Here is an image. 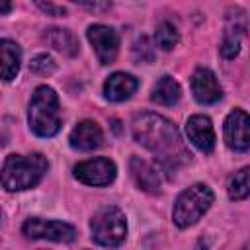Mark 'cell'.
Listing matches in <instances>:
<instances>
[{"mask_svg": "<svg viewBox=\"0 0 250 250\" xmlns=\"http://www.w3.org/2000/svg\"><path fill=\"white\" fill-rule=\"evenodd\" d=\"M117 168L109 158L98 156L74 166V178L86 186H109L115 180Z\"/></svg>", "mask_w": 250, "mask_h": 250, "instance_id": "obj_7", "label": "cell"}, {"mask_svg": "<svg viewBox=\"0 0 250 250\" xmlns=\"http://www.w3.org/2000/svg\"><path fill=\"white\" fill-rule=\"evenodd\" d=\"M215 195L211 191L209 186L205 184H193L189 188H186L174 203V211H172V221L176 227L180 229H188L191 225H195L211 207Z\"/></svg>", "mask_w": 250, "mask_h": 250, "instance_id": "obj_4", "label": "cell"}, {"mask_svg": "<svg viewBox=\"0 0 250 250\" xmlns=\"http://www.w3.org/2000/svg\"><path fill=\"white\" fill-rule=\"evenodd\" d=\"M186 135L201 152H211L215 148V129L207 115H191L186 123Z\"/></svg>", "mask_w": 250, "mask_h": 250, "instance_id": "obj_11", "label": "cell"}, {"mask_svg": "<svg viewBox=\"0 0 250 250\" xmlns=\"http://www.w3.org/2000/svg\"><path fill=\"white\" fill-rule=\"evenodd\" d=\"M88 41L102 64H111L119 53V35L113 27L94 23L88 27Z\"/></svg>", "mask_w": 250, "mask_h": 250, "instance_id": "obj_8", "label": "cell"}, {"mask_svg": "<svg viewBox=\"0 0 250 250\" xmlns=\"http://www.w3.org/2000/svg\"><path fill=\"white\" fill-rule=\"evenodd\" d=\"M191 94H193L195 102H199L203 105H209V104H215V102L221 100L223 88H221L215 72L201 66L191 76Z\"/></svg>", "mask_w": 250, "mask_h": 250, "instance_id": "obj_10", "label": "cell"}, {"mask_svg": "<svg viewBox=\"0 0 250 250\" xmlns=\"http://www.w3.org/2000/svg\"><path fill=\"white\" fill-rule=\"evenodd\" d=\"M29 129L37 137H55L61 129V111H59V96L51 86H37L29 109H27Z\"/></svg>", "mask_w": 250, "mask_h": 250, "instance_id": "obj_3", "label": "cell"}, {"mask_svg": "<svg viewBox=\"0 0 250 250\" xmlns=\"http://www.w3.org/2000/svg\"><path fill=\"white\" fill-rule=\"evenodd\" d=\"M21 62L20 45L12 39H0V78L10 82L18 76Z\"/></svg>", "mask_w": 250, "mask_h": 250, "instance_id": "obj_14", "label": "cell"}, {"mask_svg": "<svg viewBox=\"0 0 250 250\" xmlns=\"http://www.w3.org/2000/svg\"><path fill=\"white\" fill-rule=\"evenodd\" d=\"M90 232H92V240L96 244L105 246V248H115L127 236L125 215L121 213V209H117L113 205L100 207L90 221Z\"/></svg>", "mask_w": 250, "mask_h": 250, "instance_id": "obj_5", "label": "cell"}, {"mask_svg": "<svg viewBox=\"0 0 250 250\" xmlns=\"http://www.w3.org/2000/svg\"><path fill=\"white\" fill-rule=\"evenodd\" d=\"M49 168V162L43 154H10L0 170V182L8 191H23L33 186H37L45 172Z\"/></svg>", "mask_w": 250, "mask_h": 250, "instance_id": "obj_2", "label": "cell"}, {"mask_svg": "<svg viewBox=\"0 0 250 250\" xmlns=\"http://www.w3.org/2000/svg\"><path fill=\"white\" fill-rule=\"evenodd\" d=\"M133 137L148 148L164 172H174L189 162V150L184 145L172 121L158 113H143L133 119Z\"/></svg>", "mask_w": 250, "mask_h": 250, "instance_id": "obj_1", "label": "cell"}, {"mask_svg": "<svg viewBox=\"0 0 250 250\" xmlns=\"http://www.w3.org/2000/svg\"><path fill=\"white\" fill-rule=\"evenodd\" d=\"M131 174L137 182V186L148 193H158L160 191V174L154 166H150L146 160L133 156L131 158Z\"/></svg>", "mask_w": 250, "mask_h": 250, "instance_id": "obj_15", "label": "cell"}, {"mask_svg": "<svg viewBox=\"0 0 250 250\" xmlns=\"http://www.w3.org/2000/svg\"><path fill=\"white\" fill-rule=\"evenodd\" d=\"M238 18H234V23H230L227 29H225V35H223V41H221V53L225 59H234L240 51V39L244 35V29H246V23L244 20L240 23H236Z\"/></svg>", "mask_w": 250, "mask_h": 250, "instance_id": "obj_17", "label": "cell"}, {"mask_svg": "<svg viewBox=\"0 0 250 250\" xmlns=\"http://www.w3.org/2000/svg\"><path fill=\"white\" fill-rule=\"evenodd\" d=\"M139 88V80L129 72H113L104 84V96L109 102H125Z\"/></svg>", "mask_w": 250, "mask_h": 250, "instance_id": "obj_13", "label": "cell"}, {"mask_svg": "<svg viewBox=\"0 0 250 250\" xmlns=\"http://www.w3.org/2000/svg\"><path fill=\"white\" fill-rule=\"evenodd\" d=\"M70 146L76 148V150H82V152H88V150H94L102 145L104 141V133L100 129V125L92 119H84L80 121L72 133H70Z\"/></svg>", "mask_w": 250, "mask_h": 250, "instance_id": "obj_12", "label": "cell"}, {"mask_svg": "<svg viewBox=\"0 0 250 250\" xmlns=\"http://www.w3.org/2000/svg\"><path fill=\"white\" fill-rule=\"evenodd\" d=\"M37 6H39L43 12H49V14H53V16H62V14L66 12L62 6H55V4H43V2H39Z\"/></svg>", "mask_w": 250, "mask_h": 250, "instance_id": "obj_22", "label": "cell"}, {"mask_svg": "<svg viewBox=\"0 0 250 250\" xmlns=\"http://www.w3.org/2000/svg\"><path fill=\"white\" fill-rule=\"evenodd\" d=\"M225 143L234 152H246L250 146V119L244 109H234L225 119Z\"/></svg>", "mask_w": 250, "mask_h": 250, "instance_id": "obj_9", "label": "cell"}, {"mask_svg": "<svg viewBox=\"0 0 250 250\" xmlns=\"http://www.w3.org/2000/svg\"><path fill=\"white\" fill-rule=\"evenodd\" d=\"M12 10V4L10 2H0V14H8Z\"/></svg>", "mask_w": 250, "mask_h": 250, "instance_id": "obj_23", "label": "cell"}, {"mask_svg": "<svg viewBox=\"0 0 250 250\" xmlns=\"http://www.w3.org/2000/svg\"><path fill=\"white\" fill-rule=\"evenodd\" d=\"M29 68H31L35 74H51V72L55 70V62H53V59H51L49 55H39V57H35V59L31 61Z\"/></svg>", "mask_w": 250, "mask_h": 250, "instance_id": "obj_21", "label": "cell"}, {"mask_svg": "<svg viewBox=\"0 0 250 250\" xmlns=\"http://www.w3.org/2000/svg\"><path fill=\"white\" fill-rule=\"evenodd\" d=\"M45 39L61 53L64 55H76L78 53V41L76 37L68 31V29H59V27H53L45 33Z\"/></svg>", "mask_w": 250, "mask_h": 250, "instance_id": "obj_18", "label": "cell"}, {"mask_svg": "<svg viewBox=\"0 0 250 250\" xmlns=\"http://www.w3.org/2000/svg\"><path fill=\"white\" fill-rule=\"evenodd\" d=\"M178 39H180V33L176 29V25H172L170 21H160L158 23L156 33H154V41H156V45L160 49H164V51L174 49Z\"/></svg>", "mask_w": 250, "mask_h": 250, "instance_id": "obj_20", "label": "cell"}, {"mask_svg": "<svg viewBox=\"0 0 250 250\" xmlns=\"http://www.w3.org/2000/svg\"><path fill=\"white\" fill-rule=\"evenodd\" d=\"M182 96V88L180 84L172 78V76H162L154 88H152V94H150V100L160 104V105H176L178 100Z\"/></svg>", "mask_w": 250, "mask_h": 250, "instance_id": "obj_16", "label": "cell"}, {"mask_svg": "<svg viewBox=\"0 0 250 250\" xmlns=\"http://www.w3.org/2000/svg\"><path fill=\"white\" fill-rule=\"evenodd\" d=\"M248 174L250 170L248 168H242L238 170L230 182H229V197L234 199V201H240V199H246L248 193H250V184H248Z\"/></svg>", "mask_w": 250, "mask_h": 250, "instance_id": "obj_19", "label": "cell"}, {"mask_svg": "<svg viewBox=\"0 0 250 250\" xmlns=\"http://www.w3.org/2000/svg\"><path fill=\"white\" fill-rule=\"evenodd\" d=\"M23 234L29 238L51 240V242H72L76 238V229L62 221H47L39 217H31L21 227Z\"/></svg>", "mask_w": 250, "mask_h": 250, "instance_id": "obj_6", "label": "cell"}]
</instances>
